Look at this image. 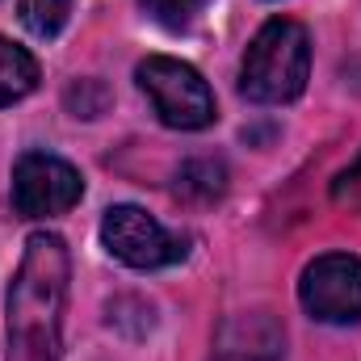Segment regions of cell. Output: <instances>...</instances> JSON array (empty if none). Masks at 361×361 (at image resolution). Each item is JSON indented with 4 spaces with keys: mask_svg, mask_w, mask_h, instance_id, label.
<instances>
[{
    "mask_svg": "<svg viewBox=\"0 0 361 361\" xmlns=\"http://www.w3.org/2000/svg\"><path fill=\"white\" fill-rule=\"evenodd\" d=\"M298 298H302L307 315L319 319V324H357L361 319V257H349V252L315 257L302 269Z\"/></svg>",
    "mask_w": 361,
    "mask_h": 361,
    "instance_id": "cell-6",
    "label": "cell"
},
{
    "mask_svg": "<svg viewBox=\"0 0 361 361\" xmlns=\"http://www.w3.org/2000/svg\"><path fill=\"white\" fill-rule=\"evenodd\" d=\"M85 177L51 152H25L13 164V210L21 219H51L80 202Z\"/></svg>",
    "mask_w": 361,
    "mask_h": 361,
    "instance_id": "cell-5",
    "label": "cell"
},
{
    "mask_svg": "<svg viewBox=\"0 0 361 361\" xmlns=\"http://www.w3.org/2000/svg\"><path fill=\"white\" fill-rule=\"evenodd\" d=\"M101 244L114 261L130 269H169L189 257V240L173 235L139 206H109L101 219Z\"/></svg>",
    "mask_w": 361,
    "mask_h": 361,
    "instance_id": "cell-4",
    "label": "cell"
},
{
    "mask_svg": "<svg viewBox=\"0 0 361 361\" xmlns=\"http://www.w3.org/2000/svg\"><path fill=\"white\" fill-rule=\"evenodd\" d=\"M227 189V169L223 160H210V156H197V160H185L177 173V193L180 197H193V202H214L223 197Z\"/></svg>",
    "mask_w": 361,
    "mask_h": 361,
    "instance_id": "cell-9",
    "label": "cell"
},
{
    "mask_svg": "<svg viewBox=\"0 0 361 361\" xmlns=\"http://www.w3.org/2000/svg\"><path fill=\"white\" fill-rule=\"evenodd\" d=\"M72 257L63 235L34 231L25 240L21 265L8 281V361H59L63 357V302H68Z\"/></svg>",
    "mask_w": 361,
    "mask_h": 361,
    "instance_id": "cell-1",
    "label": "cell"
},
{
    "mask_svg": "<svg viewBox=\"0 0 361 361\" xmlns=\"http://www.w3.org/2000/svg\"><path fill=\"white\" fill-rule=\"evenodd\" d=\"M17 17H21V25L34 38L51 42V38H59V30L72 17V0H21L17 4Z\"/></svg>",
    "mask_w": 361,
    "mask_h": 361,
    "instance_id": "cell-10",
    "label": "cell"
},
{
    "mask_svg": "<svg viewBox=\"0 0 361 361\" xmlns=\"http://www.w3.org/2000/svg\"><path fill=\"white\" fill-rule=\"evenodd\" d=\"M34 89H38V59L25 47L0 38V105H13Z\"/></svg>",
    "mask_w": 361,
    "mask_h": 361,
    "instance_id": "cell-8",
    "label": "cell"
},
{
    "mask_svg": "<svg viewBox=\"0 0 361 361\" xmlns=\"http://www.w3.org/2000/svg\"><path fill=\"white\" fill-rule=\"evenodd\" d=\"M139 4H143V13L152 21H160L169 30H180V25H189V17L197 13L202 0H139Z\"/></svg>",
    "mask_w": 361,
    "mask_h": 361,
    "instance_id": "cell-11",
    "label": "cell"
},
{
    "mask_svg": "<svg viewBox=\"0 0 361 361\" xmlns=\"http://www.w3.org/2000/svg\"><path fill=\"white\" fill-rule=\"evenodd\" d=\"M332 202L341 210H361V156L332 180Z\"/></svg>",
    "mask_w": 361,
    "mask_h": 361,
    "instance_id": "cell-12",
    "label": "cell"
},
{
    "mask_svg": "<svg viewBox=\"0 0 361 361\" xmlns=\"http://www.w3.org/2000/svg\"><path fill=\"white\" fill-rule=\"evenodd\" d=\"M135 80L147 92L156 118L173 130H206L219 118L214 92L202 80V72L173 59V55H147L135 68Z\"/></svg>",
    "mask_w": 361,
    "mask_h": 361,
    "instance_id": "cell-3",
    "label": "cell"
},
{
    "mask_svg": "<svg viewBox=\"0 0 361 361\" xmlns=\"http://www.w3.org/2000/svg\"><path fill=\"white\" fill-rule=\"evenodd\" d=\"M286 353V332L273 315H235L223 324L214 361H281Z\"/></svg>",
    "mask_w": 361,
    "mask_h": 361,
    "instance_id": "cell-7",
    "label": "cell"
},
{
    "mask_svg": "<svg viewBox=\"0 0 361 361\" xmlns=\"http://www.w3.org/2000/svg\"><path fill=\"white\" fill-rule=\"evenodd\" d=\"M311 76V38L298 21L273 17L257 30L240 63V92L257 105L298 101Z\"/></svg>",
    "mask_w": 361,
    "mask_h": 361,
    "instance_id": "cell-2",
    "label": "cell"
}]
</instances>
